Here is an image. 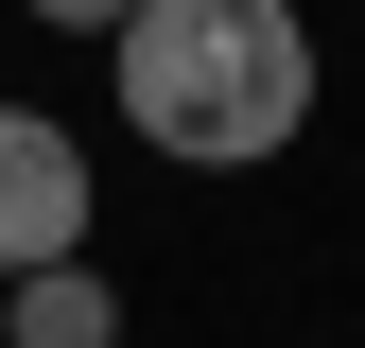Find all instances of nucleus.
Listing matches in <instances>:
<instances>
[{"label": "nucleus", "mask_w": 365, "mask_h": 348, "mask_svg": "<svg viewBox=\"0 0 365 348\" xmlns=\"http://www.w3.org/2000/svg\"><path fill=\"white\" fill-rule=\"evenodd\" d=\"M87 209H105L87 192V140L53 105H0V296L53 279V261H87Z\"/></svg>", "instance_id": "f03ea898"}, {"label": "nucleus", "mask_w": 365, "mask_h": 348, "mask_svg": "<svg viewBox=\"0 0 365 348\" xmlns=\"http://www.w3.org/2000/svg\"><path fill=\"white\" fill-rule=\"evenodd\" d=\"M0 348H122V296L87 279V261H53V279L0 296Z\"/></svg>", "instance_id": "7ed1b4c3"}, {"label": "nucleus", "mask_w": 365, "mask_h": 348, "mask_svg": "<svg viewBox=\"0 0 365 348\" xmlns=\"http://www.w3.org/2000/svg\"><path fill=\"white\" fill-rule=\"evenodd\" d=\"M18 18H53V35H122L140 0H18Z\"/></svg>", "instance_id": "20e7f679"}, {"label": "nucleus", "mask_w": 365, "mask_h": 348, "mask_svg": "<svg viewBox=\"0 0 365 348\" xmlns=\"http://www.w3.org/2000/svg\"><path fill=\"white\" fill-rule=\"evenodd\" d=\"M105 53H122V122L192 174H244L313 122V18L296 0H140Z\"/></svg>", "instance_id": "f257e3e1"}]
</instances>
